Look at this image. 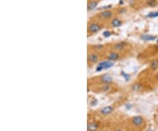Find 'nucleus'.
Masks as SVG:
<instances>
[{
  "mask_svg": "<svg viewBox=\"0 0 158 131\" xmlns=\"http://www.w3.org/2000/svg\"><path fill=\"white\" fill-rule=\"evenodd\" d=\"M113 112V107L112 106H106L101 109L100 113L102 115H109Z\"/></svg>",
  "mask_w": 158,
  "mask_h": 131,
  "instance_id": "obj_9",
  "label": "nucleus"
},
{
  "mask_svg": "<svg viewBox=\"0 0 158 131\" xmlns=\"http://www.w3.org/2000/svg\"><path fill=\"white\" fill-rule=\"evenodd\" d=\"M100 81L103 84H111L113 82V78L109 74H104L100 77Z\"/></svg>",
  "mask_w": 158,
  "mask_h": 131,
  "instance_id": "obj_10",
  "label": "nucleus"
},
{
  "mask_svg": "<svg viewBox=\"0 0 158 131\" xmlns=\"http://www.w3.org/2000/svg\"><path fill=\"white\" fill-rule=\"evenodd\" d=\"M87 1H94V0H87ZM100 1V0H99Z\"/></svg>",
  "mask_w": 158,
  "mask_h": 131,
  "instance_id": "obj_21",
  "label": "nucleus"
},
{
  "mask_svg": "<svg viewBox=\"0 0 158 131\" xmlns=\"http://www.w3.org/2000/svg\"><path fill=\"white\" fill-rule=\"evenodd\" d=\"M132 122H133V125H135V126L139 127V126H140V125L143 124L144 120H143V118H142L141 116H135V117L133 118Z\"/></svg>",
  "mask_w": 158,
  "mask_h": 131,
  "instance_id": "obj_12",
  "label": "nucleus"
},
{
  "mask_svg": "<svg viewBox=\"0 0 158 131\" xmlns=\"http://www.w3.org/2000/svg\"><path fill=\"white\" fill-rule=\"evenodd\" d=\"M97 17L102 20H109V19H113L114 11H112V10H105V11H100L99 13H97Z\"/></svg>",
  "mask_w": 158,
  "mask_h": 131,
  "instance_id": "obj_2",
  "label": "nucleus"
},
{
  "mask_svg": "<svg viewBox=\"0 0 158 131\" xmlns=\"http://www.w3.org/2000/svg\"><path fill=\"white\" fill-rule=\"evenodd\" d=\"M149 68L152 71H156L158 70V59H154L153 61H151L149 64Z\"/></svg>",
  "mask_w": 158,
  "mask_h": 131,
  "instance_id": "obj_13",
  "label": "nucleus"
},
{
  "mask_svg": "<svg viewBox=\"0 0 158 131\" xmlns=\"http://www.w3.org/2000/svg\"><path fill=\"white\" fill-rule=\"evenodd\" d=\"M98 129H99V124L96 122H90L88 124V127H87L88 131H97Z\"/></svg>",
  "mask_w": 158,
  "mask_h": 131,
  "instance_id": "obj_11",
  "label": "nucleus"
},
{
  "mask_svg": "<svg viewBox=\"0 0 158 131\" xmlns=\"http://www.w3.org/2000/svg\"><path fill=\"white\" fill-rule=\"evenodd\" d=\"M115 131H123V130H121V129H116Z\"/></svg>",
  "mask_w": 158,
  "mask_h": 131,
  "instance_id": "obj_20",
  "label": "nucleus"
},
{
  "mask_svg": "<svg viewBox=\"0 0 158 131\" xmlns=\"http://www.w3.org/2000/svg\"><path fill=\"white\" fill-rule=\"evenodd\" d=\"M113 64H114V63H113V62L109 61V60L105 62H102V63H100L99 64H98V66H97V71H99L100 70H103V69H108V68H110V67H112Z\"/></svg>",
  "mask_w": 158,
  "mask_h": 131,
  "instance_id": "obj_6",
  "label": "nucleus"
},
{
  "mask_svg": "<svg viewBox=\"0 0 158 131\" xmlns=\"http://www.w3.org/2000/svg\"><path fill=\"white\" fill-rule=\"evenodd\" d=\"M99 4V0H94V1H87V10L88 11H91L95 10Z\"/></svg>",
  "mask_w": 158,
  "mask_h": 131,
  "instance_id": "obj_7",
  "label": "nucleus"
},
{
  "mask_svg": "<svg viewBox=\"0 0 158 131\" xmlns=\"http://www.w3.org/2000/svg\"><path fill=\"white\" fill-rule=\"evenodd\" d=\"M145 4L148 7H151V8H155V7L158 6L157 0H146Z\"/></svg>",
  "mask_w": 158,
  "mask_h": 131,
  "instance_id": "obj_14",
  "label": "nucleus"
},
{
  "mask_svg": "<svg viewBox=\"0 0 158 131\" xmlns=\"http://www.w3.org/2000/svg\"><path fill=\"white\" fill-rule=\"evenodd\" d=\"M103 28L102 24H100L97 21H91L88 24V34H95L101 31V29Z\"/></svg>",
  "mask_w": 158,
  "mask_h": 131,
  "instance_id": "obj_1",
  "label": "nucleus"
},
{
  "mask_svg": "<svg viewBox=\"0 0 158 131\" xmlns=\"http://www.w3.org/2000/svg\"><path fill=\"white\" fill-rule=\"evenodd\" d=\"M155 77H156V79L158 81V71L156 72V76H155Z\"/></svg>",
  "mask_w": 158,
  "mask_h": 131,
  "instance_id": "obj_19",
  "label": "nucleus"
},
{
  "mask_svg": "<svg viewBox=\"0 0 158 131\" xmlns=\"http://www.w3.org/2000/svg\"><path fill=\"white\" fill-rule=\"evenodd\" d=\"M140 38L143 41H153V40H155V37L152 36V35H148V34H143L140 36Z\"/></svg>",
  "mask_w": 158,
  "mask_h": 131,
  "instance_id": "obj_16",
  "label": "nucleus"
},
{
  "mask_svg": "<svg viewBox=\"0 0 158 131\" xmlns=\"http://www.w3.org/2000/svg\"><path fill=\"white\" fill-rule=\"evenodd\" d=\"M157 1H158V0H157Z\"/></svg>",
  "mask_w": 158,
  "mask_h": 131,
  "instance_id": "obj_23",
  "label": "nucleus"
},
{
  "mask_svg": "<svg viewBox=\"0 0 158 131\" xmlns=\"http://www.w3.org/2000/svg\"><path fill=\"white\" fill-rule=\"evenodd\" d=\"M148 131H152V130H148Z\"/></svg>",
  "mask_w": 158,
  "mask_h": 131,
  "instance_id": "obj_22",
  "label": "nucleus"
},
{
  "mask_svg": "<svg viewBox=\"0 0 158 131\" xmlns=\"http://www.w3.org/2000/svg\"><path fill=\"white\" fill-rule=\"evenodd\" d=\"M127 46V43L126 41H120V42L115 43L114 45L113 46V49L114 51H117V52H120L122 50L125 49V47Z\"/></svg>",
  "mask_w": 158,
  "mask_h": 131,
  "instance_id": "obj_4",
  "label": "nucleus"
},
{
  "mask_svg": "<svg viewBox=\"0 0 158 131\" xmlns=\"http://www.w3.org/2000/svg\"><path fill=\"white\" fill-rule=\"evenodd\" d=\"M100 58V56L98 53L97 52H91L88 54V63L90 64H93L98 62Z\"/></svg>",
  "mask_w": 158,
  "mask_h": 131,
  "instance_id": "obj_3",
  "label": "nucleus"
},
{
  "mask_svg": "<svg viewBox=\"0 0 158 131\" xmlns=\"http://www.w3.org/2000/svg\"><path fill=\"white\" fill-rule=\"evenodd\" d=\"M158 16V11L157 12H155V13H150L149 15V17H157Z\"/></svg>",
  "mask_w": 158,
  "mask_h": 131,
  "instance_id": "obj_18",
  "label": "nucleus"
},
{
  "mask_svg": "<svg viewBox=\"0 0 158 131\" xmlns=\"http://www.w3.org/2000/svg\"><path fill=\"white\" fill-rule=\"evenodd\" d=\"M111 84H102V86L100 87V90H101V92H103V93H106V92H109V91L111 90Z\"/></svg>",
  "mask_w": 158,
  "mask_h": 131,
  "instance_id": "obj_15",
  "label": "nucleus"
},
{
  "mask_svg": "<svg viewBox=\"0 0 158 131\" xmlns=\"http://www.w3.org/2000/svg\"><path fill=\"white\" fill-rule=\"evenodd\" d=\"M132 88H133V91H135V92H139V91L142 88V86L140 84H133Z\"/></svg>",
  "mask_w": 158,
  "mask_h": 131,
  "instance_id": "obj_17",
  "label": "nucleus"
},
{
  "mask_svg": "<svg viewBox=\"0 0 158 131\" xmlns=\"http://www.w3.org/2000/svg\"><path fill=\"white\" fill-rule=\"evenodd\" d=\"M111 27H113V28H117V27H120L122 26V24H123V21H122V19H120L119 18H113L111 19Z\"/></svg>",
  "mask_w": 158,
  "mask_h": 131,
  "instance_id": "obj_8",
  "label": "nucleus"
},
{
  "mask_svg": "<svg viewBox=\"0 0 158 131\" xmlns=\"http://www.w3.org/2000/svg\"><path fill=\"white\" fill-rule=\"evenodd\" d=\"M120 53L117 52V51H114V50H113L112 52H110L107 55V60L112 62H116L117 60L120 59Z\"/></svg>",
  "mask_w": 158,
  "mask_h": 131,
  "instance_id": "obj_5",
  "label": "nucleus"
}]
</instances>
